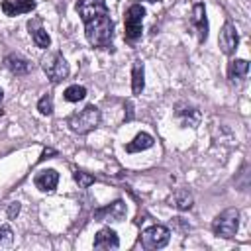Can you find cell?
I'll use <instances>...</instances> for the list:
<instances>
[{"label": "cell", "mask_w": 251, "mask_h": 251, "mask_svg": "<svg viewBox=\"0 0 251 251\" xmlns=\"http://www.w3.org/2000/svg\"><path fill=\"white\" fill-rule=\"evenodd\" d=\"M84 96H86V88L84 86H78V84H73V86H69L65 90V100H69V102H78Z\"/></svg>", "instance_id": "obj_19"}, {"label": "cell", "mask_w": 251, "mask_h": 251, "mask_svg": "<svg viewBox=\"0 0 251 251\" xmlns=\"http://www.w3.org/2000/svg\"><path fill=\"white\" fill-rule=\"evenodd\" d=\"M120 247V239L116 235L114 229L110 227H102L96 237H94V249H118Z\"/></svg>", "instance_id": "obj_11"}, {"label": "cell", "mask_w": 251, "mask_h": 251, "mask_svg": "<svg viewBox=\"0 0 251 251\" xmlns=\"http://www.w3.org/2000/svg\"><path fill=\"white\" fill-rule=\"evenodd\" d=\"M31 37H33V41H35V45L37 47H41V49H47L49 47V43H51V39H49V35H47V31L45 29H33L31 31Z\"/></svg>", "instance_id": "obj_21"}, {"label": "cell", "mask_w": 251, "mask_h": 251, "mask_svg": "<svg viewBox=\"0 0 251 251\" xmlns=\"http://www.w3.org/2000/svg\"><path fill=\"white\" fill-rule=\"evenodd\" d=\"M175 206H176L178 210H188V208L192 206V196H190L186 190H178V192L175 194Z\"/></svg>", "instance_id": "obj_20"}, {"label": "cell", "mask_w": 251, "mask_h": 251, "mask_svg": "<svg viewBox=\"0 0 251 251\" xmlns=\"http://www.w3.org/2000/svg\"><path fill=\"white\" fill-rule=\"evenodd\" d=\"M141 2V0H139ZM145 2H159V0H145Z\"/></svg>", "instance_id": "obj_28"}, {"label": "cell", "mask_w": 251, "mask_h": 251, "mask_svg": "<svg viewBox=\"0 0 251 251\" xmlns=\"http://www.w3.org/2000/svg\"><path fill=\"white\" fill-rule=\"evenodd\" d=\"M67 124H69V127H71L75 133L84 135V133L92 131V129L100 124V110L90 104V106L82 108L80 112L73 114V116L67 120Z\"/></svg>", "instance_id": "obj_2"}, {"label": "cell", "mask_w": 251, "mask_h": 251, "mask_svg": "<svg viewBox=\"0 0 251 251\" xmlns=\"http://www.w3.org/2000/svg\"><path fill=\"white\" fill-rule=\"evenodd\" d=\"M145 86V71H143V63L139 59L133 61V67H131V90L133 94H141Z\"/></svg>", "instance_id": "obj_14"}, {"label": "cell", "mask_w": 251, "mask_h": 251, "mask_svg": "<svg viewBox=\"0 0 251 251\" xmlns=\"http://www.w3.org/2000/svg\"><path fill=\"white\" fill-rule=\"evenodd\" d=\"M41 67H43V71H45V75L49 76L51 82H61L69 75V63L57 51L55 53H49L47 57H43L41 59Z\"/></svg>", "instance_id": "obj_4"}, {"label": "cell", "mask_w": 251, "mask_h": 251, "mask_svg": "<svg viewBox=\"0 0 251 251\" xmlns=\"http://www.w3.org/2000/svg\"><path fill=\"white\" fill-rule=\"evenodd\" d=\"M2 98H4V92H2V88H0V102H2Z\"/></svg>", "instance_id": "obj_27"}, {"label": "cell", "mask_w": 251, "mask_h": 251, "mask_svg": "<svg viewBox=\"0 0 251 251\" xmlns=\"http://www.w3.org/2000/svg\"><path fill=\"white\" fill-rule=\"evenodd\" d=\"M176 120L184 126V127H196V124L200 122V112L196 108H190V106H184V108H178L176 110Z\"/></svg>", "instance_id": "obj_15"}, {"label": "cell", "mask_w": 251, "mask_h": 251, "mask_svg": "<svg viewBox=\"0 0 251 251\" xmlns=\"http://www.w3.org/2000/svg\"><path fill=\"white\" fill-rule=\"evenodd\" d=\"M169 237H171V231L169 227L165 226H151L147 229L141 231V247L143 249H161L169 243Z\"/></svg>", "instance_id": "obj_6"}, {"label": "cell", "mask_w": 251, "mask_h": 251, "mask_svg": "<svg viewBox=\"0 0 251 251\" xmlns=\"http://www.w3.org/2000/svg\"><path fill=\"white\" fill-rule=\"evenodd\" d=\"M4 65H6V69H8L12 75H18V76L29 73V63H27L25 59L18 57V55H8V57L4 59Z\"/></svg>", "instance_id": "obj_13"}, {"label": "cell", "mask_w": 251, "mask_h": 251, "mask_svg": "<svg viewBox=\"0 0 251 251\" xmlns=\"http://www.w3.org/2000/svg\"><path fill=\"white\" fill-rule=\"evenodd\" d=\"M57 182H59V173L53 171V169L41 171V173L35 176V186H37L41 192H53V190L57 188Z\"/></svg>", "instance_id": "obj_12"}, {"label": "cell", "mask_w": 251, "mask_h": 251, "mask_svg": "<svg viewBox=\"0 0 251 251\" xmlns=\"http://www.w3.org/2000/svg\"><path fill=\"white\" fill-rule=\"evenodd\" d=\"M18 212H20V204H18V202H12V206H10V210H8V216L14 218Z\"/></svg>", "instance_id": "obj_25"}, {"label": "cell", "mask_w": 251, "mask_h": 251, "mask_svg": "<svg viewBox=\"0 0 251 251\" xmlns=\"http://www.w3.org/2000/svg\"><path fill=\"white\" fill-rule=\"evenodd\" d=\"M37 110H39L43 116H49V114L53 112V98H51V94H45V96L39 98V102H37Z\"/></svg>", "instance_id": "obj_23"}, {"label": "cell", "mask_w": 251, "mask_h": 251, "mask_svg": "<svg viewBox=\"0 0 251 251\" xmlns=\"http://www.w3.org/2000/svg\"><path fill=\"white\" fill-rule=\"evenodd\" d=\"M14 243V231L8 226L0 227V249H8Z\"/></svg>", "instance_id": "obj_22"}, {"label": "cell", "mask_w": 251, "mask_h": 251, "mask_svg": "<svg viewBox=\"0 0 251 251\" xmlns=\"http://www.w3.org/2000/svg\"><path fill=\"white\" fill-rule=\"evenodd\" d=\"M75 180L78 182L80 188H88V186L94 182V176H92V175H86V173H82V171H75Z\"/></svg>", "instance_id": "obj_24"}, {"label": "cell", "mask_w": 251, "mask_h": 251, "mask_svg": "<svg viewBox=\"0 0 251 251\" xmlns=\"http://www.w3.org/2000/svg\"><path fill=\"white\" fill-rule=\"evenodd\" d=\"M190 22H192V25H196V29H198V39H200V43L206 41V37H208V20H206L204 4H200V2L194 4Z\"/></svg>", "instance_id": "obj_10"}, {"label": "cell", "mask_w": 251, "mask_h": 251, "mask_svg": "<svg viewBox=\"0 0 251 251\" xmlns=\"http://www.w3.org/2000/svg\"><path fill=\"white\" fill-rule=\"evenodd\" d=\"M151 145H153V137H151L149 133L141 131V133H137V135L133 137V141H129V143L126 145V151H129V153H137V151L149 149Z\"/></svg>", "instance_id": "obj_17"}, {"label": "cell", "mask_w": 251, "mask_h": 251, "mask_svg": "<svg viewBox=\"0 0 251 251\" xmlns=\"http://www.w3.org/2000/svg\"><path fill=\"white\" fill-rule=\"evenodd\" d=\"M53 153H55L53 149H45V151H43V157H41V159H47V155H53Z\"/></svg>", "instance_id": "obj_26"}, {"label": "cell", "mask_w": 251, "mask_h": 251, "mask_svg": "<svg viewBox=\"0 0 251 251\" xmlns=\"http://www.w3.org/2000/svg\"><path fill=\"white\" fill-rule=\"evenodd\" d=\"M112 31H114V24H112L108 14H102V16L84 24L86 39L94 47H106L112 41Z\"/></svg>", "instance_id": "obj_1"}, {"label": "cell", "mask_w": 251, "mask_h": 251, "mask_svg": "<svg viewBox=\"0 0 251 251\" xmlns=\"http://www.w3.org/2000/svg\"><path fill=\"white\" fill-rule=\"evenodd\" d=\"M143 16H145V10L141 8V4H131L127 8V12H126V39L129 43H133L141 37Z\"/></svg>", "instance_id": "obj_5"}, {"label": "cell", "mask_w": 251, "mask_h": 251, "mask_svg": "<svg viewBox=\"0 0 251 251\" xmlns=\"http://www.w3.org/2000/svg\"><path fill=\"white\" fill-rule=\"evenodd\" d=\"M126 204L124 200H114L112 204L94 210V220L96 222H122L126 218Z\"/></svg>", "instance_id": "obj_7"}, {"label": "cell", "mask_w": 251, "mask_h": 251, "mask_svg": "<svg viewBox=\"0 0 251 251\" xmlns=\"http://www.w3.org/2000/svg\"><path fill=\"white\" fill-rule=\"evenodd\" d=\"M247 71H249V63H247L245 59H233V61L229 63V67H227V75H229L231 80L243 78V76L247 75Z\"/></svg>", "instance_id": "obj_18"}, {"label": "cell", "mask_w": 251, "mask_h": 251, "mask_svg": "<svg viewBox=\"0 0 251 251\" xmlns=\"http://www.w3.org/2000/svg\"><path fill=\"white\" fill-rule=\"evenodd\" d=\"M237 41H239V37H237L235 25L227 22V24L222 27V31H220V37H218V43H220V49H222V53H226V55H231V53L237 49Z\"/></svg>", "instance_id": "obj_9"}, {"label": "cell", "mask_w": 251, "mask_h": 251, "mask_svg": "<svg viewBox=\"0 0 251 251\" xmlns=\"http://www.w3.org/2000/svg\"><path fill=\"white\" fill-rule=\"evenodd\" d=\"M237 227H239V212L235 208L224 210L222 214L216 216V220L212 224V231L218 237H226V239H231L235 235Z\"/></svg>", "instance_id": "obj_3"}, {"label": "cell", "mask_w": 251, "mask_h": 251, "mask_svg": "<svg viewBox=\"0 0 251 251\" xmlns=\"http://www.w3.org/2000/svg\"><path fill=\"white\" fill-rule=\"evenodd\" d=\"M35 8V0H16V4L12 6L8 0L2 2V10L6 16H16V14H22V12H29Z\"/></svg>", "instance_id": "obj_16"}, {"label": "cell", "mask_w": 251, "mask_h": 251, "mask_svg": "<svg viewBox=\"0 0 251 251\" xmlns=\"http://www.w3.org/2000/svg\"><path fill=\"white\" fill-rule=\"evenodd\" d=\"M76 12H78V16L84 24L102 16V14H108L104 0H78L76 2Z\"/></svg>", "instance_id": "obj_8"}]
</instances>
